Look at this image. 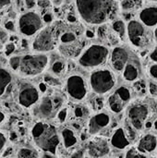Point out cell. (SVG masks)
Wrapping results in <instances>:
<instances>
[{
  "label": "cell",
  "instance_id": "obj_1",
  "mask_svg": "<svg viewBox=\"0 0 157 158\" xmlns=\"http://www.w3.org/2000/svg\"><path fill=\"white\" fill-rule=\"evenodd\" d=\"M76 8L81 19L90 25H104L118 12L116 0H76Z\"/></svg>",
  "mask_w": 157,
  "mask_h": 158
},
{
  "label": "cell",
  "instance_id": "obj_2",
  "mask_svg": "<svg viewBox=\"0 0 157 158\" xmlns=\"http://www.w3.org/2000/svg\"><path fill=\"white\" fill-rule=\"evenodd\" d=\"M32 140L43 153L56 155L60 140L55 126L44 121L36 122L31 131Z\"/></svg>",
  "mask_w": 157,
  "mask_h": 158
},
{
  "label": "cell",
  "instance_id": "obj_3",
  "mask_svg": "<svg viewBox=\"0 0 157 158\" xmlns=\"http://www.w3.org/2000/svg\"><path fill=\"white\" fill-rule=\"evenodd\" d=\"M89 88L96 95H105L114 90L117 85L115 72L107 68H98L92 71L89 81Z\"/></svg>",
  "mask_w": 157,
  "mask_h": 158
},
{
  "label": "cell",
  "instance_id": "obj_4",
  "mask_svg": "<svg viewBox=\"0 0 157 158\" xmlns=\"http://www.w3.org/2000/svg\"><path fill=\"white\" fill-rule=\"evenodd\" d=\"M49 56L44 53L28 54L20 56V63L17 73L24 78L36 77L49 66Z\"/></svg>",
  "mask_w": 157,
  "mask_h": 158
},
{
  "label": "cell",
  "instance_id": "obj_5",
  "mask_svg": "<svg viewBox=\"0 0 157 158\" xmlns=\"http://www.w3.org/2000/svg\"><path fill=\"white\" fill-rule=\"evenodd\" d=\"M109 49L102 44H92L84 49L78 57V64L85 69H95L106 63Z\"/></svg>",
  "mask_w": 157,
  "mask_h": 158
},
{
  "label": "cell",
  "instance_id": "obj_6",
  "mask_svg": "<svg viewBox=\"0 0 157 158\" xmlns=\"http://www.w3.org/2000/svg\"><path fill=\"white\" fill-rule=\"evenodd\" d=\"M89 89L88 81L79 73H72L66 79V92L75 102L84 100L88 95Z\"/></svg>",
  "mask_w": 157,
  "mask_h": 158
},
{
  "label": "cell",
  "instance_id": "obj_7",
  "mask_svg": "<svg viewBox=\"0 0 157 158\" xmlns=\"http://www.w3.org/2000/svg\"><path fill=\"white\" fill-rule=\"evenodd\" d=\"M57 45V37L54 25L41 30L32 42V50L37 53L52 51Z\"/></svg>",
  "mask_w": 157,
  "mask_h": 158
},
{
  "label": "cell",
  "instance_id": "obj_8",
  "mask_svg": "<svg viewBox=\"0 0 157 158\" xmlns=\"http://www.w3.org/2000/svg\"><path fill=\"white\" fill-rule=\"evenodd\" d=\"M18 26L20 33L29 37L41 31L43 28V20L36 12L28 11L19 17Z\"/></svg>",
  "mask_w": 157,
  "mask_h": 158
},
{
  "label": "cell",
  "instance_id": "obj_9",
  "mask_svg": "<svg viewBox=\"0 0 157 158\" xmlns=\"http://www.w3.org/2000/svg\"><path fill=\"white\" fill-rule=\"evenodd\" d=\"M17 101L24 108L34 106L41 99V92L31 83H22L17 93Z\"/></svg>",
  "mask_w": 157,
  "mask_h": 158
},
{
  "label": "cell",
  "instance_id": "obj_10",
  "mask_svg": "<svg viewBox=\"0 0 157 158\" xmlns=\"http://www.w3.org/2000/svg\"><path fill=\"white\" fill-rule=\"evenodd\" d=\"M149 108L144 104H135L128 109V119L136 131H142L149 117Z\"/></svg>",
  "mask_w": 157,
  "mask_h": 158
},
{
  "label": "cell",
  "instance_id": "obj_11",
  "mask_svg": "<svg viewBox=\"0 0 157 158\" xmlns=\"http://www.w3.org/2000/svg\"><path fill=\"white\" fill-rule=\"evenodd\" d=\"M127 34L130 42L136 47H143L148 42L146 29L141 21L130 20L127 26Z\"/></svg>",
  "mask_w": 157,
  "mask_h": 158
},
{
  "label": "cell",
  "instance_id": "obj_12",
  "mask_svg": "<svg viewBox=\"0 0 157 158\" xmlns=\"http://www.w3.org/2000/svg\"><path fill=\"white\" fill-rule=\"evenodd\" d=\"M57 112L58 110L56 109L51 96L41 97L39 102L34 106L33 109L34 116L42 120L52 118L57 114Z\"/></svg>",
  "mask_w": 157,
  "mask_h": 158
},
{
  "label": "cell",
  "instance_id": "obj_13",
  "mask_svg": "<svg viewBox=\"0 0 157 158\" xmlns=\"http://www.w3.org/2000/svg\"><path fill=\"white\" fill-rule=\"evenodd\" d=\"M111 117L105 111H101L89 118L88 121V133L95 136L104 131L111 124Z\"/></svg>",
  "mask_w": 157,
  "mask_h": 158
},
{
  "label": "cell",
  "instance_id": "obj_14",
  "mask_svg": "<svg viewBox=\"0 0 157 158\" xmlns=\"http://www.w3.org/2000/svg\"><path fill=\"white\" fill-rule=\"evenodd\" d=\"M87 151L92 158H103L109 154L110 145L105 138L94 137L89 142Z\"/></svg>",
  "mask_w": 157,
  "mask_h": 158
},
{
  "label": "cell",
  "instance_id": "obj_15",
  "mask_svg": "<svg viewBox=\"0 0 157 158\" xmlns=\"http://www.w3.org/2000/svg\"><path fill=\"white\" fill-rule=\"evenodd\" d=\"M130 59V52L123 46L115 47L110 55V65L116 71H121Z\"/></svg>",
  "mask_w": 157,
  "mask_h": 158
},
{
  "label": "cell",
  "instance_id": "obj_16",
  "mask_svg": "<svg viewBox=\"0 0 157 158\" xmlns=\"http://www.w3.org/2000/svg\"><path fill=\"white\" fill-rule=\"evenodd\" d=\"M123 79L128 82H135L140 78V66L139 63L131 58L122 70Z\"/></svg>",
  "mask_w": 157,
  "mask_h": 158
},
{
  "label": "cell",
  "instance_id": "obj_17",
  "mask_svg": "<svg viewBox=\"0 0 157 158\" xmlns=\"http://www.w3.org/2000/svg\"><path fill=\"white\" fill-rule=\"evenodd\" d=\"M157 147V137L154 134L148 133L143 136L137 145L138 151H140L143 154L152 153L154 152Z\"/></svg>",
  "mask_w": 157,
  "mask_h": 158
},
{
  "label": "cell",
  "instance_id": "obj_18",
  "mask_svg": "<svg viewBox=\"0 0 157 158\" xmlns=\"http://www.w3.org/2000/svg\"><path fill=\"white\" fill-rule=\"evenodd\" d=\"M140 21L146 27L157 25V6H148L139 13Z\"/></svg>",
  "mask_w": 157,
  "mask_h": 158
},
{
  "label": "cell",
  "instance_id": "obj_19",
  "mask_svg": "<svg viewBox=\"0 0 157 158\" xmlns=\"http://www.w3.org/2000/svg\"><path fill=\"white\" fill-rule=\"evenodd\" d=\"M110 143L118 150H124L130 145V141L123 128H118L115 131L110 139Z\"/></svg>",
  "mask_w": 157,
  "mask_h": 158
},
{
  "label": "cell",
  "instance_id": "obj_20",
  "mask_svg": "<svg viewBox=\"0 0 157 158\" xmlns=\"http://www.w3.org/2000/svg\"><path fill=\"white\" fill-rule=\"evenodd\" d=\"M106 104H107L109 110L114 114L121 113L126 108V106H128V104L126 102H124L120 98V96L118 94H116L115 92L108 96Z\"/></svg>",
  "mask_w": 157,
  "mask_h": 158
},
{
  "label": "cell",
  "instance_id": "obj_21",
  "mask_svg": "<svg viewBox=\"0 0 157 158\" xmlns=\"http://www.w3.org/2000/svg\"><path fill=\"white\" fill-rule=\"evenodd\" d=\"M61 137H62L63 144L67 149L73 147L78 143V137L75 134V131L69 128H65L62 130Z\"/></svg>",
  "mask_w": 157,
  "mask_h": 158
},
{
  "label": "cell",
  "instance_id": "obj_22",
  "mask_svg": "<svg viewBox=\"0 0 157 158\" xmlns=\"http://www.w3.org/2000/svg\"><path fill=\"white\" fill-rule=\"evenodd\" d=\"M11 81H12V75L10 71H8L4 68H0V96H2L6 93Z\"/></svg>",
  "mask_w": 157,
  "mask_h": 158
},
{
  "label": "cell",
  "instance_id": "obj_23",
  "mask_svg": "<svg viewBox=\"0 0 157 158\" xmlns=\"http://www.w3.org/2000/svg\"><path fill=\"white\" fill-rule=\"evenodd\" d=\"M66 63L62 59H56L55 62H53L50 67H49V73L56 76V77H61L63 74L66 72Z\"/></svg>",
  "mask_w": 157,
  "mask_h": 158
},
{
  "label": "cell",
  "instance_id": "obj_24",
  "mask_svg": "<svg viewBox=\"0 0 157 158\" xmlns=\"http://www.w3.org/2000/svg\"><path fill=\"white\" fill-rule=\"evenodd\" d=\"M112 28L119 35L120 38L125 37L126 32H127V28H126V25L123 20H121V19L115 20L112 24Z\"/></svg>",
  "mask_w": 157,
  "mask_h": 158
},
{
  "label": "cell",
  "instance_id": "obj_25",
  "mask_svg": "<svg viewBox=\"0 0 157 158\" xmlns=\"http://www.w3.org/2000/svg\"><path fill=\"white\" fill-rule=\"evenodd\" d=\"M115 93L118 94L120 96V98L124 102H126L127 104H129L130 102V100H131V92L128 87L120 86V87H118V89L115 90Z\"/></svg>",
  "mask_w": 157,
  "mask_h": 158
},
{
  "label": "cell",
  "instance_id": "obj_26",
  "mask_svg": "<svg viewBox=\"0 0 157 158\" xmlns=\"http://www.w3.org/2000/svg\"><path fill=\"white\" fill-rule=\"evenodd\" d=\"M18 158H39L37 153L30 148H21L18 152Z\"/></svg>",
  "mask_w": 157,
  "mask_h": 158
},
{
  "label": "cell",
  "instance_id": "obj_27",
  "mask_svg": "<svg viewBox=\"0 0 157 158\" xmlns=\"http://www.w3.org/2000/svg\"><path fill=\"white\" fill-rule=\"evenodd\" d=\"M44 83L46 85H50V86H58L61 84V81H60V79L51 73H46L44 75Z\"/></svg>",
  "mask_w": 157,
  "mask_h": 158
},
{
  "label": "cell",
  "instance_id": "obj_28",
  "mask_svg": "<svg viewBox=\"0 0 157 158\" xmlns=\"http://www.w3.org/2000/svg\"><path fill=\"white\" fill-rule=\"evenodd\" d=\"M74 117L77 118V119H82L84 118H86L88 116V109L85 106H77L75 108H74Z\"/></svg>",
  "mask_w": 157,
  "mask_h": 158
},
{
  "label": "cell",
  "instance_id": "obj_29",
  "mask_svg": "<svg viewBox=\"0 0 157 158\" xmlns=\"http://www.w3.org/2000/svg\"><path fill=\"white\" fill-rule=\"evenodd\" d=\"M125 158H147V156L144 154H143L140 151H138L137 148L131 147V148H130L127 151Z\"/></svg>",
  "mask_w": 157,
  "mask_h": 158
},
{
  "label": "cell",
  "instance_id": "obj_30",
  "mask_svg": "<svg viewBox=\"0 0 157 158\" xmlns=\"http://www.w3.org/2000/svg\"><path fill=\"white\" fill-rule=\"evenodd\" d=\"M9 67L10 69L17 72L18 69H19V63H20V56H11L9 58Z\"/></svg>",
  "mask_w": 157,
  "mask_h": 158
},
{
  "label": "cell",
  "instance_id": "obj_31",
  "mask_svg": "<svg viewBox=\"0 0 157 158\" xmlns=\"http://www.w3.org/2000/svg\"><path fill=\"white\" fill-rule=\"evenodd\" d=\"M56 117H57L59 122H61V123L65 122L66 119H67V117H68V109H67V108H61V109L57 112Z\"/></svg>",
  "mask_w": 157,
  "mask_h": 158
},
{
  "label": "cell",
  "instance_id": "obj_32",
  "mask_svg": "<svg viewBox=\"0 0 157 158\" xmlns=\"http://www.w3.org/2000/svg\"><path fill=\"white\" fill-rule=\"evenodd\" d=\"M148 72H149V75L150 77L157 82V63H155L153 65H151L149 67V69H148Z\"/></svg>",
  "mask_w": 157,
  "mask_h": 158
},
{
  "label": "cell",
  "instance_id": "obj_33",
  "mask_svg": "<svg viewBox=\"0 0 157 158\" xmlns=\"http://www.w3.org/2000/svg\"><path fill=\"white\" fill-rule=\"evenodd\" d=\"M134 6H135V3H134L133 0H123L121 2V6L125 10L131 9V8L134 7Z\"/></svg>",
  "mask_w": 157,
  "mask_h": 158
},
{
  "label": "cell",
  "instance_id": "obj_34",
  "mask_svg": "<svg viewBox=\"0 0 157 158\" xmlns=\"http://www.w3.org/2000/svg\"><path fill=\"white\" fill-rule=\"evenodd\" d=\"M15 49H16V45H15V44H13V43H8L6 45V47H5V55L6 56H10L14 51H15Z\"/></svg>",
  "mask_w": 157,
  "mask_h": 158
},
{
  "label": "cell",
  "instance_id": "obj_35",
  "mask_svg": "<svg viewBox=\"0 0 157 158\" xmlns=\"http://www.w3.org/2000/svg\"><path fill=\"white\" fill-rule=\"evenodd\" d=\"M143 81H135V85H134V88L137 92H144L146 90V84L144 82H143Z\"/></svg>",
  "mask_w": 157,
  "mask_h": 158
},
{
  "label": "cell",
  "instance_id": "obj_36",
  "mask_svg": "<svg viewBox=\"0 0 157 158\" xmlns=\"http://www.w3.org/2000/svg\"><path fill=\"white\" fill-rule=\"evenodd\" d=\"M6 135L0 131V152L5 148L6 144Z\"/></svg>",
  "mask_w": 157,
  "mask_h": 158
},
{
  "label": "cell",
  "instance_id": "obj_37",
  "mask_svg": "<svg viewBox=\"0 0 157 158\" xmlns=\"http://www.w3.org/2000/svg\"><path fill=\"white\" fill-rule=\"evenodd\" d=\"M149 92L152 95L157 96V84L154 81H150L149 83Z\"/></svg>",
  "mask_w": 157,
  "mask_h": 158
},
{
  "label": "cell",
  "instance_id": "obj_38",
  "mask_svg": "<svg viewBox=\"0 0 157 158\" xmlns=\"http://www.w3.org/2000/svg\"><path fill=\"white\" fill-rule=\"evenodd\" d=\"M97 35L100 38H104L106 35V26L105 25H100V27L97 30Z\"/></svg>",
  "mask_w": 157,
  "mask_h": 158
},
{
  "label": "cell",
  "instance_id": "obj_39",
  "mask_svg": "<svg viewBox=\"0 0 157 158\" xmlns=\"http://www.w3.org/2000/svg\"><path fill=\"white\" fill-rule=\"evenodd\" d=\"M5 29L6 31H15V24L12 20H7L5 25H4Z\"/></svg>",
  "mask_w": 157,
  "mask_h": 158
},
{
  "label": "cell",
  "instance_id": "obj_40",
  "mask_svg": "<svg viewBox=\"0 0 157 158\" xmlns=\"http://www.w3.org/2000/svg\"><path fill=\"white\" fill-rule=\"evenodd\" d=\"M94 108L95 109H101L102 107H103V106H104V100L102 99V98H100V97H98V98H96V99H94Z\"/></svg>",
  "mask_w": 157,
  "mask_h": 158
},
{
  "label": "cell",
  "instance_id": "obj_41",
  "mask_svg": "<svg viewBox=\"0 0 157 158\" xmlns=\"http://www.w3.org/2000/svg\"><path fill=\"white\" fill-rule=\"evenodd\" d=\"M70 158H85V152H84V150H81V149L78 150L72 154Z\"/></svg>",
  "mask_w": 157,
  "mask_h": 158
},
{
  "label": "cell",
  "instance_id": "obj_42",
  "mask_svg": "<svg viewBox=\"0 0 157 158\" xmlns=\"http://www.w3.org/2000/svg\"><path fill=\"white\" fill-rule=\"evenodd\" d=\"M54 19V17L51 13H45L43 17V20L45 22V23H51Z\"/></svg>",
  "mask_w": 157,
  "mask_h": 158
},
{
  "label": "cell",
  "instance_id": "obj_43",
  "mask_svg": "<svg viewBox=\"0 0 157 158\" xmlns=\"http://www.w3.org/2000/svg\"><path fill=\"white\" fill-rule=\"evenodd\" d=\"M37 4L39 6L44 8V7H47L49 6L50 5V1L49 0H37Z\"/></svg>",
  "mask_w": 157,
  "mask_h": 158
},
{
  "label": "cell",
  "instance_id": "obj_44",
  "mask_svg": "<svg viewBox=\"0 0 157 158\" xmlns=\"http://www.w3.org/2000/svg\"><path fill=\"white\" fill-rule=\"evenodd\" d=\"M150 59L154 61L155 63H157V46L151 52L150 54Z\"/></svg>",
  "mask_w": 157,
  "mask_h": 158
},
{
  "label": "cell",
  "instance_id": "obj_45",
  "mask_svg": "<svg viewBox=\"0 0 157 158\" xmlns=\"http://www.w3.org/2000/svg\"><path fill=\"white\" fill-rule=\"evenodd\" d=\"M67 19H68V21L70 22V23H75V22H77V18H76V16H75L73 13H68V16H67Z\"/></svg>",
  "mask_w": 157,
  "mask_h": 158
},
{
  "label": "cell",
  "instance_id": "obj_46",
  "mask_svg": "<svg viewBox=\"0 0 157 158\" xmlns=\"http://www.w3.org/2000/svg\"><path fill=\"white\" fill-rule=\"evenodd\" d=\"M25 5L28 8H32L35 6V0H25Z\"/></svg>",
  "mask_w": 157,
  "mask_h": 158
},
{
  "label": "cell",
  "instance_id": "obj_47",
  "mask_svg": "<svg viewBox=\"0 0 157 158\" xmlns=\"http://www.w3.org/2000/svg\"><path fill=\"white\" fill-rule=\"evenodd\" d=\"M10 2H11V0H0V9L8 6L10 4Z\"/></svg>",
  "mask_w": 157,
  "mask_h": 158
},
{
  "label": "cell",
  "instance_id": "obj_48",
  "mask_svg": "<svg viewBox=\"0 0 157 158\" xmlns=\"http://www.w3.org/2000/svg\"><path fill=\"white\" fill-rule=\"evenodd\" d=\"M6 39V33L5 32V31H0V42L1 41H5Z\"/></svg>",
  "mask_w": 157,
  "mask_h": 158
},
{
  "label": "cell",
  "instance_id": "obj_49",
  "mask_svg": "<svg viewBox=\"0 0 157 158\" xmlns=\"http://www.w3.org/2000/svg\"><path fill=\"white\" fill-rule=\"evenodd\" d=\"M41 158H56V157H55V155H52V154H49V153H43Z\"/></svg>",
  "mask_w": 157,
  "mask_h": 158
},
{
  "label": "cell",
  "instance_id": "obj_50",
  "mask_svg": "<svg viewBox=\"0 0 157 158\" xmlns=\"http://www.w3.org/2000/svg\"><path fill=\"white\" fill-rule=\"evenodd\" d=\"M85 35H86V37H88V38H93V37H94V33H93V31H89V30L86 31Z\"/></svg>",
  "mask_w": 157,
  "mask_h": 158
},
{
  "label": "cell",
  "instance_id": "obj_51",
  "mask_svg": "<svg viewBox=\"0 0 157 158\" xmlns=\"http://www.w3.org/2000/svg\"><path fill=\"white\" fill-rule=\"evenodd\" d=\"M5 120H6V115H5L4 112H2L0 110V124H2Z\"/></svg>",
  "mask_w": 157,
  "mask_h": 158
},
{
  "label": "cell",
  "instance_id": "obj_52",
  "mask_svg": "<svg viewBox=\"0 0 157 158\" xmlns=\"http://www.w3.org/2000/svg\"><path fill=\"white\" fill-rule=\"evenodd\" d=\"M64 0H53V4L56 6H61V4L63 3Z\"/></svg>",
  "mask_w": 157,
  "mask_h": 158
},
{
  "label": "cell",
  "instance_id": "obj_53",
  "mask_svg": "<svg viewBox=\"0 0 157 158\" xmlns=\"http://www.w3.org/2000/svg\"><path fill=\"white\" fill-rule=\"evenodd\" d=\"M22 45H23V46H27V41H26L25 39L22 40Z\"/></svg>",
  "mask_w": 157,
  "mask_h": 158
},
{
  "label": "cell",
  "instance_id": "obj_54",
  "mask_svg": "<svg viewBox=\"0 0 157 158\" xmlns=\"http://www.w3.org/2000/svg\"><path fill=\"white\" fill-rule=\"evenodd\" d=\"M155 39H156L157 41V28L155 29Z\"/></svg>",
  "mask_w": 157,
  "mask_h": 158
},
{
  "label": "cell",
  "instance_id": "obj_55",
  "mask_svg": "<svg viewBox=\"0 0 157 158\" xmlns=\"http://www.w3.org/2000/svg\"><path fill=\"white\" fill-rule=\"evenodd\" d=\"M153 1H155V2H157V0H153Z\"/></svg>",
  "mask_w": 157,
  "mask_h": 158
},
{
  "label": "cell",
  "instance_id": "obj_56",
  "mask_svg": "<svg viewBox=\"0 0 157 158\" xmlns=\"http://www.w3.org/2000/svg\"><path fill=\"white\" fill-rule=\"evenodd\" d=\"M11 158H18V157H11Z\"/></svg>",
  "mask_w": 157,
  "mask_h": 158
},
{
  "label": "cell",
  "instance_id": "obj_57",
  "mask_svg": "<svg viewBox=\"0 0 157 158\" xmlns=\"http://www.w3.org/2000/svg\"><path fill=\"white\" fill-rule=\"evenodd\" d=\"M0 158H2V157H0Z\"/></svg>",
  "mask_w": 157,
  "mask_h": 158
}]
</instances>
